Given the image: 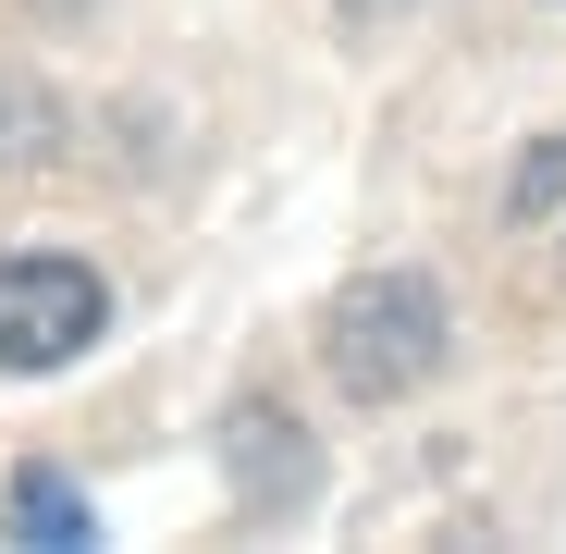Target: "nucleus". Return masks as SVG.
Instances as JSON below:
<instances>
[{
    "instance_id": "nucleus-1",
    "label": "nucleus",
    "mask_w": 566,
    "mask_h": 554,
    "mask_svg": "<svg viewBox=\"0 0 566 554\" xmlns=\"http://www.w3.org/2000/svg\"><path fill=\"white\" fill-rule=\"evenodd\" d=\"M321 369H333V395H357V407L419 395L443 369V296L419 284V271H357V284L321 309Z\"/></svg>"
},
{
    "instance_id": "nucleus-2",
    "label": "nucleus",
    "mask_w": 566,
    "mask_h": 554,
    "mask_svg": "<svg viewBox=\"0 0 566 554\" xmlns=\"http://www.w3.org/2000/svg\"><path fill=\"white\" fill-rule=\"evenodd\" d=\"M112 321V284L86 259H0V369H74Z\"/></svg>"
},
{
    "instance_id": "nucleus-3",
    "label": "nucleus",
    "mask_w": 566,
    "mask_h": 554,
    "mask_svg": "<svg viewBox=\"0 0 566 554\" xmlns=\"http://www.w3.org/2000/svg\"><path fill=\"white\" fill-rule=\"evenodd\" d=\"M222 469H234V493L259 505V518H283V505H308V443H296V419L283 407H234L222 419Z\"/></svg>"
},
{
    "instance_id": "nucleus-4",
    "label": "nucleus",
    "mask_w": 566,
    "mask_h": 554,
    "mask_svg": "<svg viewBox=\"0 0 566 554\" xmlns=\"http://www.w3.org/2000/svg\"><path fill=\"white\" fill-rule=\"evenodd\" d=\"M0 530L38 542V554H86V542H99V518H86V493H74L62 469H13V493H0Z\"/></svg>"
},
{
    "instance_id": "nucleus-5",
    "label": "nucleus",
    "mask_w": 566,
    "mask_h": 554,
    "mask_svg": "<svg viewBox=\"0 0 566 554\" xmlns=\"http://www.w3.org/2000/svg\"><path fill=\"white\" fill-rule=\"evenodd\" d=\"M62 148V100L25 74V62H0V173H38Z\"/></svg>"
},
{
    "instance_id": "nucleus-6",
    "label": "nucleus",
    "mask_w": 566,
    "mask_h": 554,
    "mask_svg": "<svg viewBox=\"0 0 566 554\" xmlns=\"http://www.w3.org/2000/svg\"><path fill=\"white\" fill-rule=\"evenodd\" d=\"M554 198H566V136H542V148L517 160V185H505V210H517V222H542Z\"/></svg>"
},
{
    "instance_id": "nucleus-7",
    "label": "nucleus",
    "mask_w": 566,
    "mask_h": 554,
    "mask_svg": "<svg viewBox=\"0 0 566 554\" xmlns=\"http://www.w3.org/2000/svg\"><path fill=\"white\" fill-rule=\"evenodd\" d=\"M345 13H382V0H345Z\"/></svg>"
}]
</instances>
